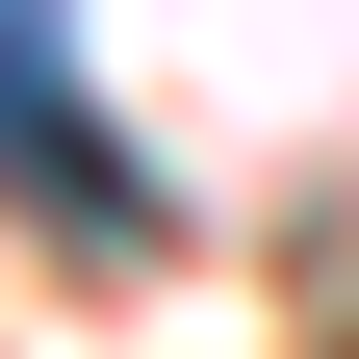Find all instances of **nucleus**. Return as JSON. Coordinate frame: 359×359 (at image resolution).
Instances as JSON below:
<instances>
[{
    "label": "nucleus",
    "instance_id": "obj_1",
    "mask_svg": "<svg viewBox=\"0 0 359 359\" xmlns=\"http://www.w3.org/2000/svg\"><path fill=\"white\" fill-rule=\"evenodd\" d=\"M0 205H52L77 257H154V180H128V128L77 103V26L52 0H0Z\"/></svg>",
    "mask_w": 359,
    "mask_h": 359
}]
</instances>
